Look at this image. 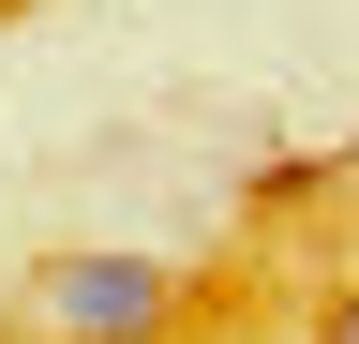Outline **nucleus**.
<instances>
[{
    "instance_id": "1",
    "label": "nucleus",
    "mask_w": 359,
    "mask_h": 344,
    "mask_svg": "<svg viewBox=\"0 0 359 344\" xmlns=\"http://www.w3.org/2000/svg\"><path fill=\"white\" fill-rule=\"evenodd\" d=\"M45 315H60L75 344H150L180 315V270L165 254H60V270H45Z\"/></svg>"
},
{
    "instance_id": "2",
    "label": "nucleus",
    "mask_w": 359,
    "mask_h": 344,
    "mask_svg": "<svg viewBox=\"0 0 359 344\" xmlns=\"http://www.w3.org/2000/svg\"><path fill=\"white\" fill-rule=\"evenodd\" d=\"M314 344H359V284H344V299H330V315H314Z\"/></svg>"
}]
</instances>
